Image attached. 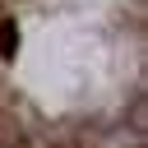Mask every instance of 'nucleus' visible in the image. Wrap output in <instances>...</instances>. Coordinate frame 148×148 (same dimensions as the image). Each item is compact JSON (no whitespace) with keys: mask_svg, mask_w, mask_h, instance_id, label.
I'll return each mask as SVG.
<instances>
[{"mask_svg":"<svg viewBox=\"0 0 148 148\" xmlns=\"http://www.w3.org/2000/svg\"><path fill=\"white\" fill-rule=\"evenodd\" d=\"M14 42H18L14 23H0V56H14Z\"/></svg>","mask_w":148,"mask_h":148,"instance_id":"f257e3e1","label":"nucleus"}]
</instances>
